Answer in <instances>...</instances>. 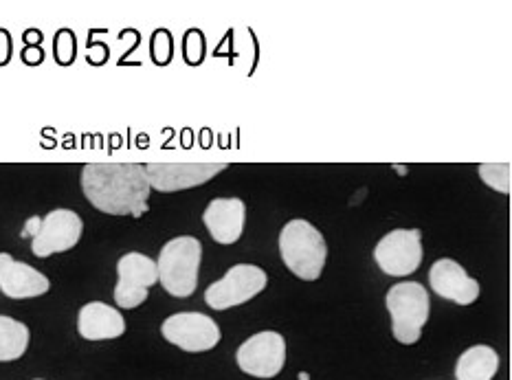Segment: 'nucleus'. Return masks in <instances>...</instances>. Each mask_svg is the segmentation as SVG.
Here are the masks:
<instances>
[{"label": "nucleus", "instance_id": "8", "mask_svg": "<svg viewBox=\"0 0 512 380\" xmlns=\"http://www.w3.org/2000/svg\"><path fill=\"white\" fill-rule=\"evenodd\" d=\"M161 334L168 343L192 354L214 350L222 339L218 323L200 312H176L163 321Z\"/></svg>", "mask_w": 512, "mask_h": 380}, {"label": "nucleus", "instance_id": "10", "mask_svg": "<svg viewBox=\"0 0 512 380\" xmlns=\"http://www.w3.org/2000/svg\"><path fill=\"white\" fill-rule=\"evenodd\" d=\"M236 361L240 370L253 378H275L284 370L286 341L280 332H258L240 345Z\"/></svg>", "mask_w": 512, "mask_h": 380}, {"label": "nucleus", "instance_id": "5", "mask_svg": "<svg viewBox=\"0 0 512 380\" xmlns=\"http://www.w3.org/2000/svg\"><path fill=\"white\" fill-rule=\"evenodd\" d=\"M27 231L33 233L31 251L36 257H49L55 253L71 251L82 240L84 222L71 209H53L51 214L31 218Z\"/></svg>", "mask_w": 512, "mask_h": 380}, {"label": "nucleus", "instance_id": "9", "mask_svg": "<svg viewBox=\"0 0 512 380\" xmlns=\"http://www.w3.org/2000/svg\"><path fill=\"white\" fill-rule=\"evenodd\" d=\"M378 268L389 277H407L422 264V233L418 229L389 231L374 249Z\"/></svg>", "mask_w": 512, "mask_h": 380}, {"label": "nucleus", "instance_id": "3", "mask_svg": "<svg viewBox=\"0 0 512 380\" xmlns=\"http://www.w3.org/2000/svg\"><path fill=\"white\" fill-rule=\"evenodd\" d=\"M200 260H203V244L198 238L178 236L170 240L157 260L159 282L172 297H192L198 288Z\"/></svg>", "mask_w": 512, "mask_h": 380}, {"label": "nucleus", "instance_id": "15", "mask_svg": "<svg viewBox=\"0 0 512 380\" xmlns=\"http://www.w3.org/2000/svg\"><path fill=\"white\" fill-rule=\"evenodd\" d=\"M77 332L86 341L119 339L126 332V321L117 308L104 301H91L77 315Z\"/></svg>", "mask_w": 512, "mask_h": 380}, {"label": "nucleus", "instance_id": "6", "mask_svg": "<svg viewBox=\"0 0 512 380\" xmlns=\"http://www.w3.org/2000/svg\"><path fill=\"white\" fill-rule=\"evenodd\" d=\"M269 284V275H266L260 266L253 264H238L231 266L220 277L218 282L211 284L205 290V301L209 308L214 310H229L247 304L253 297H258Z\"/></svg>", "mask_w": 512, "mask_h": 380}, {"label": "nucleus", "instance_id": "16", "mask_svg": "<svg viewBox=\"0 0 512 380\" xmlns=\"http://www.w3.org/2000/svg\"><path fill=\"white\" fill-rule=\"evenodd\" d=\"M499 372V354L491 345H473L466 350L458 365H455V378L458 380H493Z\"/></svg>", "mask_w": 512, "mask_h": 380}, {"label": "nucleus", "instance_id": "11", "mask_svg": "<svg viewBox=\"0 0 512 380\" xmlns=\"http://www.w3.org/2000/svg\"><path fill=\"white\" fill-rule=\"evenodd\" d=\"M225 163H148L143 165V172L150 183V189H157L161 194L183 192L209 183L211 178L225 172Z\"/></svg>", "mask_w": 512, "mask_h": 380}, {"label": "nucleus", "instance_id": "1", "mask_svg": "<svg viewBox=\"0 0 512 380\" xmlns=\"http://www.w3.org/2000/svg\"><path fill=\"white\" fill-rule=\"evenodd\" d=\"M82 192L108 216L141 218L150 209V183L139 163H88L82 170Z\"/></svg>", "mask_w": 512, "mask_h": 380}, {"label": "nucleus", "instance_id": "12", "mask_svg": "<svg viewBox=\"0 0 512 380\" xmlns=\"http://www.w3.org/2000/svg\"><path fill=\"white\" fill-rule=\"evenodd\" d=\"M429 286L442 299L455 301L458 306H471L480 297V282L469 277L464 266L449 257H442L429 271Z\"/></svg>", "mask_w": 512, "mask_h": 380}, {"label": "nucleus", "instance_id": "19", "mask_svg": "<svg viewBox=\"0 0 512 380\" xmlns=\"http://www.w3.org/2000/svg\"><path fill=\"white\" fill-rule=\"evenodd\" d=\"M36 380H40V378H36Z\"/></svg>", "mask_w": 512, "mask_h": 380}, {"label": "nucleus", "instance_id": "13", "mask_svg": "<svg viewBox=\"0 0 512 380\" xmlns=\"http://www.w3.org/2000/svg\"><path fill=\"white\" fill-rule=\"evenodd\" d=\"M51 282L36 268L18 262L9 253H0V290L9 299H33L47 295Z\"/></svg>", "mask_w": 512, "mask_h": 380}, {"label": "nucleus", "instance_id": "18", "mask_svg": "<svg viewBox=\"0 0 512 380\" xmlns=\"http://www.w3.org/2000/svg\"><path fill=\"white\" fill-rule=\"evenodd\" d=\"M510 174H512L510 163H482L480 165L482 181L499 194H510V189H512Z\"/></svg>", "mask_w": 512, "mask_h": 380}, {"label": "nucleus", "instance_id": "4", "mask_svg": "<svg viewBox=\"0 0 512 380\" xmlns=\"http://www.w3.org/2000/svg\"><path fill=\"white\" fill-rule=\"evenodd\" d=\"M387 312L392 317V332L398 343L416 345L427 326L431 301L429 290L418 282H400L387 290Z\"/></svg>", "mask_w": 512, "mask_h": 380}, {"label": "nucleus", "instance_id": "17", "mask_svg": "<svg viewBox=\"0 0 512 380\" xmlns=\"http://www.w3.org/2000/svg\"><path fill=\"white\" fill-rule=\"evenodd\" d=\"M29 328L11 317L0 315V363L18 361L29 348Z\"/></svg>", "mask_w": 512, "mask_h": 380}, {"label": "nucleus", "instance_id": "2", "mask_svg": "<svg viewBox=\"0 0 512 380\" xmlns=\"http://www.w3.org/2000/svg\"><path fill=\"white\" fill-rule=\"evenodd\" d=\"M280 255L295 277L315 282L324 273L328 247L324 236L308 220L295 218L280 233Z\"/></svg>", "mask_w": 512, "mask_h": 380}, {"label": "nucleus", "instance_id": "7", "mask_svg": "<svg viewBox=\"0 0 512 380\" xmlns=\"http://www.w3.org/2000/svg\"><path fill=\"white\" fill-rule=\"evenodd\" d=\"M119 282L115 286V304L135 310L148 299L150 288L159 282L157 262L143 253H126L117 262Z\"/></svg>", "mask_w": 512, "mask_h": 380}, {"label": "nucleus", "instance_id": "14", "mask_svg": "<svg viewBox=\"0 0 512 380\" xmlns=\"http://www.w3.org/2000/svg\"><path fill=\"white\" fill-rule=\"evenodd\" d=\"M247 207L240 198H214L207 205L203 222L218 244H236L242 238Z\"/></svg>", "mask_w": 512, "mask_h": 380}]
</instances>
